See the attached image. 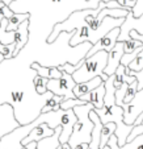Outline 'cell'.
<instances>
[{
	"label": "cell",
	"instance_id": "obj_1",
	"mask_svg": "<svg viewBox=\"0 0 143 149\" xmlns=\"http://www.w3.org/2000/svg\"><path fill=\"white\" fill-rule=\"evenodd\" d=\"M93 108L95 107L91 103L72 108L78 120L74 124L72 133H71L67 143L71 146V149H75L80 144H88L91 141V133H92V130H93V123L89 119V111L93 110Z\"/></svg>",
	"mask_w": 143,
	"mask_h": 149
},
{
	"label": "cell",
	"instance_id": "obj_2",
	"mask_svg": "<svg viewBox=\"0 0 143 149\" xmlns=\"http://www.w3.org/2000/svg\"><path fill=\"white\" fill-rule=\"evenodd\" d=\"M108 61V53L107 52H97L91 57H84V62L83 65L72 74V79L75 83H84L91 79L100 77L101 81L105 82L109 77L104 74V69L107 66Z\"/></svg>",
	"mask_w": 143,
	"mask_h": 149
},
{
	"label": "cell",
	"instance_id": "obj_3",
	"mask_svg": "<svg viewBox=\"0 0 143 149\" xmlns=\"http://www.w3.org/2000/svg\"><path fill=\"white\" fill-rule=\"evenodd\" d=\"M96 113H97L98 119H100L101 124L105 123H114L116 124V132L114 136L117 137V145L118 146H124L126 144L127 136L130 135L133 130V124L131 125H126L122 120L124 118V110L114 104L109 108H93Z\"/></svg>",
	"mask_w": 143,
	"mask_h": 149
},
{
	"label": "cell",
	"instance_id": "obj_4",
	"mask_svg": "<svg viewBox=\"0 0 143 149\" xmlns=\"http://www.w3.org/2000/svg\"><path fill=\"white\" fill-rule=\"evenodd\" d=\"M76 86L75 81L70 74L62 71L60 79H49L47 81V91L54 95L63 96L65 99H76L74 95V87Z\"/></svg>",
	"mask_w": 143,
	"mask_h": 149
},
{
	"label": "cell",
	"instance_id": "obj_5",
	"mask_svg": "<svg viewBox=\"0 0 143 149\" xmlns=\"http://www.w3.org/2000/svg\"><path fill=\"white\" fill-rule=\"evenodd\" d=\"M121 108L124 110V123L126 125H131L138 119V116L143 113V90L137 91L134 98L129 103H122Z\"/></svg>",
	"mask_w": 143,
	"mask_h": 149
},
{
	"label": "cell",
	"instance_id": "obj_6",
	"mask_svg": "<svg viewBox=\"0 0 143 149\" xmlns=\"http://www.w3.org/2000/svg\"><path fill=\"white\" fill-rule=\"evenodd\" d=\"M17 127H20V123L16 120L13 107L9 103H1L0 104V139L16 130Z\"/></svg>",
	"mask_w": 143,
	"mask_h": 149
},
{
	"label": "cell",
	"instance_id": "obj_7",
	"mask_svg": "<svg viewBox=\"0 0 143 149\" xmlns=\"http://www.w3.org/2000/svg\"><path fill=\"white\" fill-rule=\"evenodd\" d=\"M131 31L138 32L139 34L143 36V15L140 17H138V19H134L131 11H130L125 17V21L122 23V25L120 26V34H118L117 42L129 41V32Z\"/></svg>",
	"mask_w": 143,
	"mask_h": 149
},
{
	"label": "cell",
	"instance_id": "obj_8",
	"mask_svg": "<svg viewBox=\"0 0 143 149\" xmlns=\"http://www.w3.org/2000/svg\"><path fill=\"white\" fill-rule=\"evenodd\" d=\"M118 34H120V28H114L110 32H108L104 37H101V38L96 42L95 45L91 46V49L87 52L85 57H91L95 53H97V52H107V53H109V52L114 48L116 44H117Z\"/></svg>",
	"mask_w": 143,
	"mask_h": 149
},
{
	"label": "cell",
	"instance_id": "obj_9",
	"mask_svg": "<svg viewBox=\"0 0 143 149\" xmlns=\"http://www.w3.org/2000/svg\"><path fill=\"white\" fill-rule=\"evenodd\" d=\"M124 56V42H117L114 48L108 53V61L107 66L104 69V74L107 77H110L116 73V70L120 66V61Z\"/></svg>",
	"mask_w": 143,
	"mask_h": 149
},
{
	"label": "cell",
	"instance_id": "obj_10",
	"mask_svg": "<svg viewBox=\"0 0 143 149\" xmlns=\"http://www.w3.org/2000/svg\"><path fill=\"white\" fill-rule=\"evenodd\" d=\"M29 40V20H25L24 23L19 25V28L14 31V50H13V58L19 56V53L25 48Z\"/></svg>",
	"mask_w": 143,
	"mask_h": 149
},
{
	"label": "cell",
	"instance_id": "obj_11",
	"mask_svg": "<svg viewBox=\"0 0 143 149\" xmlns=\"http://www.w3.org/2000/svg\"><path fill=\"white\" fill-rule=\"evenodd\" d=\"M54 135V130H51L47 124H38V125L29 132V135L21 141V145L25 146L29 143H38L46 137H51Z\"/></svg>",
	"mask_w": 143,
	"mask_h": 149
},
{
	"label": "cell",
	"instance_id": "obj_12",
	"mask_svg": "<svg viewBox=\"0 0 143 149\" xmlns=\"http://www.w3.org/2000/svg\"><path fill=\"white\" fill-rule=\"evenodd\" d=\"M104 95H105V87H104V82H102L101 86H98L95 90L87 93L85 95L79 96L78 99L85 102V103L93 104L95 108H104Z\"/></svg>",
	"mask_w": 143,
	"mask_h": 149
},
{
	"label": "cell",
	"instance_id": "obj_13",
	"mask_svg": "<svg viewBox=\"0 0 143 149\" xmlns=\"http://www.w3.org/2000/svg\"><path fill=\"white\" fill-rule=\"evenodd\" d=\"M108 146L110 149H143V133H140L139 136H137L135 139H133L131 141H127L124 146L117 145V137L114 135L110 136L108 140Z\"/></svg>",
	"mask_w": 143,
	"mask_h": 149
},
{
	"label": "cell",
	"instance_id": "obj_14",
	"mask_svg": "<svg viewBox=\"0 0 143 149\" xmlns=\"http://www.w3.org/2000/svg\"><path fill=\"white\" fill-rule=\"evenodd\" d=\"M114 78L116 75H110L107 81L104 82V87H105V95H104V107L109 108L112 106L116 104V99H114V94L117 91V87L114 86Z\"/></svg>",
	"mask_w": 143,
	"mask_h": 149
},
{
	"label": "cell",
	"instance_id": "obj_15",
	"mask_svg": "<svg viewBox=\"0 0 143 149\" xmlns=\"http://www.w3.org/2000/svg\"><path fill=\"white\" fill-rule=\"evenodd\" d=\"M101 84H102V81H101L100 77H96V78L91 79V81H88V82H84V83H78L75 87H74V95L78 99L79 96L85 95L87 93L95 90L96 87H98Z\"/></svg>",
	"mask_w": 143,
	"mask_h": 149
},
{
	"label": "cell",
	"instance_id": "obj_16",
	"mask_svg": "<svg viewBox=\"0 0 143 149\" xmlns=\"http://www.w3.org/2000/svg\"><path fill=\"white\" fill-rule=\"evenodd\" d=\"M60 132H62V127H56L51 137H46L37 143V149H58Z\"/></svg>",
	"mask_w": 143,
	"mask_h": 149
},
{
	"label": "cell",
	"instance_id": "obj_17",
	"mask_svg": "<svg viewBox=\"0 0 143 149\" xmlns=\"http://www.w3.org/2000/svg\"><path fill=\"white\" fill-rule=\"evenodd\" d=\"M29 17H30V15H29L28 12H25V13H14V12H13V15H12V16L8 19V24H7V32L16 31V29L19 28L20 24L24 23L25 20H29Z\"/></svg>",
	"mask_w": 143,
	"mask_h": 149
},
{
	"label": "cell",
	"instance_id": "obj_18",
	"mask_svg": "<svg viewBox=\"0 0 143 149\" xmlns=\"http://www.w3.org/2000/svg\"><path fill=\"white\" fill-rule=\"evenodd\" d=\"M114 132H116V124L114 123H105V124H102L101 133H100V149H102L105 145H107L109 137L114 135Z\"/></svg>",
	"mask_w": 143,
	"mask_h": 149
},
{
	"label": "cell",
	"instance_id": "obj_19",
	"mask_svg": "<svg viewBox=\"0 0 143 149\" xmlns=\"http://www.w3.org/2000/svg\"><path fill=\"white\" fill-rule=\"evenodd\" d=\"M7 24H8L7 19H3L0 23V44L3 45H8L14 41V31L7 32Z\"/></svg>",
	"mask_w": 143,
	"mask_h": 149
},
{
	"label": "cell",
	"instance_id": "obj_20",
	"mask_svg": "<svg viewBox=\"0 0 143 149\" xmlns=\"http://www.w3.org/2000/svg\"><path fill=\"white\" fill-rule=\"evenodd\" d=\"M65 100L63 96L53 95L41 108V112H50V111H58L59 110V104Z\"/></svg>",
	"mask_w": 143,
	"mask_h": 149
},
{
	"label": "cell",
	"instance_id": "obj_21",
	"mask_svg": "<svg viewBox=\"0 0 143 149\" xmlns=\"http://www.w3.org/2000/svg\"><path fill=\"white\" fill-rule=\"evenodd\" d=\"M47 78H43V77H39L36 74V77L33 78V84L37 95H43L47 93Z\"/></svg>",
	"mask_w": 143,
	"mask_h": 149
},
{
	"label": "cell",
	"instance_id": "obj_22",
	"mask_svg": "<svg viewBox=\"0 0 143 149\" xmlns=\"http://www.w3.org/2000/svg\"><path fill=\"white\" fill-rule=\"evenodd\" d=\"M126 69H129V70H131V71H140L142 70L143 69V49H140L139 53L137 54V57L127 65Z\"/></svg>",
	"mask_w": 143,
	"mask_h": 149
},
{
	"label": "cell",
	"instance_id": "obj_23",
	"mask_svg": "<svg viewBox=\"0 0 143 149\" xmlns=\"http://www.w3.org/2000/svg\"><path fill=\"white\" fill-rule=\"evenodd\" d=\"M84 104H87V103L80 100V99H65L62 103L59 104V108L67 111V110H72V108L78 107V106H84Z\"/></svg>",
	"mask_w": 143,
	"mask_h": 149
},
{
	"label": "cell",
	"instance_id": "obj_24",
	"mask_svg": "<svg viewBox=\"0 0 143 149\" xmlns=\"http://www.w3.org/2000/svg\"><path fill=\"white\" fill-rule=\"evenodd\" d=\"M143 44L140 41L137 40H129V41H124V53L125 54H130L135 50L137 48H140Z\"/></svg>",
	"mask_w": 143,
	"mask_h": 149
},
{
	"label": "cell",
	"instance_id": "obj_25",
	"mask_svg": "<svg viewBox=\"0 0 143 149\" xmlns=\"http://www.w3.org/2000/svg\"><path fill=\"white\" fill-rule=\"evenodd\" d=\"M13 50H14V44H8V45H3L0 44V54L3 56L4 59H12L13 58Z\"/></svg>",
	"mask_w": 143,
	"mask_h": 149
},
{
	"label": "cell",
	"instance_id": "obj_26",
	"mask_svg": "<svg viewBox=\"0 0 143 149\" xmlns=\"http://www.w3.org/2000/svg\"><path fill=\"white\" fill-rule=\"evenodd\" d=\"M135 94H137V79H135L134 82H131V83L127 86L126 95H125V98H124V100H122V103H129V102L133 98H134Z\"/></svg>",
	"mask_w": 143,
	"mask_h": 149
},
{
	"label": "cell",
	"instance_id": "obj_27",
	"mask_svg": "<svg viewBox=\"0 0 143 149\" xmlns=\"http://www.w3.org/2000/svg\"><path fill=\"white\" fill-rule=\"evenodd\" d=\"M13 15V12L9 9V7H7V6H4L3 8H0V23H1V20L3 19H7L8 20L9 17Z\"/></svg>",
	"mask_w": 143,
	"mask_h": 149
},
{
	"label": "cell",
	"instance_id": "obj_28",
	"mask_svg": "<svg viewBox=\"0 0 143 149\" xmlns=\"http://www.w3.org/2000/svg\"><path fill=\"white\" fill-rule=\"evenodd\" d=\"M62 78V71H59L56 66L50 68V73H49V79H60Z\"/></svg>",
	"mask_w": 143,
	"mask_h": 149
},
{
	"label": "cell",
	"instance_id": "obj_29",
	"mask_svg": "<svg viewBox=\"0 0 143 149\" xmlns=\"http://www.w3.org/2000/svg\"><path fill=\"white\" fill-rule=\"evenodd\" d=\"M24 148H26V149H37V143H29V144H26Z\"/></svg>",
	"mask_w": 143,
	"mask_h": 149
},
{
	"label": "cell",
	"instance_id": "obj_30",
	"mask_svg": "<svg viewBox=\"0 0 143 149\" xmlns=\"http://www.w3.org/2000/svg\"><path fill=\"white\" fill-rule=\"evenodd\" d=\"M16 0H1V3L4 4V6H7V7H9L12 3H14Z\"/></svg>",
	"mask_w": 143,
	"mask_h": 149
},
{
	"label": "cell",
	"instance_id": "obj_31",
	"mask_svg": "<svg viewBox=\"0 0 143 149\" xmlns=\"http://www.w3.org/2000/svg\"><path fill=\"white\" fill-rule=\"evenodd\" d=\"M58 149H71V146H70V145H68V144H67V143H66V144H59Z\"/></svg>",
	"mask_w": 143,
	"mask_h": 149
},
{
	"label": "cell",
	"instance_id": "obj_32",
	"mask_svg": "<svg viewBox=\"0 0 143 149\" xmlns=\"http://www.w3.org/2000/svg\"><path fill=\"white\" fill-rule=\"evenodd\" d=\"M87 148V144H80V145H78L75 149H85Z\"/></svg>",
	"mask_w": 143,
	"mask_h": 149
},
{
	"label": "cell",
	"instance_id": "obj_33",
	"mask_svg": "<svg viewBox=\"0 0 143 149\" xmlns=\"http://www.w3.org/2000/svg\"><path fill=\"white\" fill-rule=\"evenodd\" d=\"M4 61V58H3V56H1V54H0V63H1V62Z\"/></svg>",
	"mask_w": 143,
	"mask_h": 149
},
{
	"label": "cell",
	"instance_id": "obj_34",
	"mask_svg": "<svg viewBox=\"0 0 143 149\" xmlns=\"http://www.w3.org/2000/svg\"><path fill=\"white\" fill-rule=\"evenodd\" d=\"M140 124H143V120H142V123H140Z\"/></svg>",
	"mask_w": 143,
	"mask_h": 149
}]
</instances>
